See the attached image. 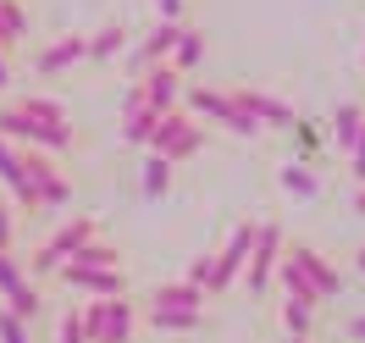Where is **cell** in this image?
<instances>
[{"label":"cell","instance_id":"5","mask_svg":"<svg viewBox=\"0 0 365 343\" xmlns=\"http://www.w3.org/2000/svg\"><path fill=\"white\" fill-rule=\"evenodd\" d=\"M78 310H83V332H89V343H133V332H138V304L128 294L89 299V304H78Z\"/></svg>","mask_w":365,"mask_h":343},{"label":"cell","instance_id":"17","mask_svg":"<svg viewBox=\"0 0 365 343\" xmlns=\"http://www.w3.org/2000/svg\"><path fill=\"white\" fill-rule=\"evenodd\" d=\"M83 50H89L94 67H106V61H116V56H128V28L122 23L94 28V34H83Z\"/></svg>","mask_w":365,"mask_h":343},{"label":"cell","instance_id":"10","mask_svg":"<svg viewBox=\"0 0 365 343\" xmlns=\"http://www.w3.org/2000/svg\"><path fill=\"white\" fill-rule=\"evenodd\" d=\"M56 282L72 288L83 299H116L128 294V266H111V272H89V266H56Z\"/></svg>","mask_w":365,"mask_h":343},{"label":"cell","instance_id":"29","mask_svg":"<svg viewBox=\"0 0 365 343\" xmlns=\"http://www.w3.org/2000/svg\"><path fill=\"white\" fill-rule=\"evenodd\" d=\"M28 272H23V255L17 250H0V299L11 294V288H23Z\"/></svg>","mask_w":365,"mask_h":343},{"label":"cell","instance_id":"6","mask_svg":"<svg viewBox=\"0 0 365 343\" xmlns=\"http://www.w3.org/2000/svg\"><path fill=\"white\" fill-rule=\"evenodd\" d=\"M255 227H260V222H232L227 244H222V250L210 255L205 299H222V294H232V282L244 277V260H250V250H255Z\"/></svg>","mask_w":365,"mask_h":343},{"label":"cell","instance_id":"21","mask_svg":"<svg viewBox=\"0 0 365 343\" xmlns=\"http://www.w3.org/2000/svg\"><path fill=\"white\" fill-rule=\"evenodd\" d=\"M277 288H282V299H288V304H304V310H321V294L310 288V282H304V272H299L294 260H282V266H277Z\"/></svg>","mask_w":365,"mask_h":343},{"label":"cell","instance_id":"19","mask_svg":"<svg viewBox=\"0 0 365 343\" xmlns=\"http://www.w3.org/2000/svg\"><path fill=\"white\" fill-rule=\"evenodd\" d=\"M277 188H282V194H294V200H316V194H321V178L304 166V160H282V166H277Z\"/></svg>","mask_w":365,"mask_h":343},{"label":"cell","instance_id":"24","mask_svg":"<svg viewBox=\"0 0 365 343\" xmlns=\"http://www.w3.org/2000/svg\"><path fill=\"white\" fill-rule=\"evenodd\" d=\"M0 28H6V45H11V50L28 45V34H34V11H28L23 0H0Z\"/></svg>","mask_w":365,"mask_h":343},{"label":"cell","instance_id":"1","mask_svg":"<svg viewBox=\"0 0 365 343\" xmlns=\"http://www.w3.org/2000/svg\"><path fill=\"white\" fill-rule=\"evenodd\" d=\"M0 138H11L17 150H39V155H67V150H78L83 138H78V128L72 122H34V116H23L11 100H0Z\"/></svg>","mask_w":365,"mask_h":343},{"label":"cell","instance_id":"31","mask_svg":"<svg viewBox=\"0 0 365 343\" xmlns=\"http://www.w3.org/2000/svg\"><path fill=\"white\" fill-rule=\"evenodd\" d=\"M0 250H17V210L0 200Z\"/></svg>","mask_w":365,"mask_h":343},{"label":"cell","instance_id":"22","mask_svg":"<svg viewBox=\"0 0 365 343\" xmlns=\"http://www.w3.org/2000/svg\"><path fill=\"white\" fill-rule=\"evenodd\" d=\"M150 304H160V310H205V288H194V282H160L150 294Z\"/></svg>","mask_w":365,"mask_h":343},{"label":"cell","instance_id":"23","mask_svg":"<svg viewBox=\"0 0 365 343\" xmlns=\"http://www.w3.org/2000/svg\"><path fill=\"white\" fill-rule=\"evenodd\" d=\"M61 266H89V272H111V266H122V244H111V238H89V244L72 255V260H61Z\"/></svg>","mask_w":365,"mask_h":343},{"label":"cell","instance_id":"33","mask_svg":"<svg viewBox=\"0 0 365 343\" xmlns=\"http://www.w3.org/2000/svg\"><path fill=\"white\" fill-rule=\"evenodd\" d=\"M160 23H182V11H188V0H155Z\"/></svg>","mask_w":365,"mask_h":343},{"label":"cell","instance_id":"30","mask_svg":"<svg viewBox=\"0 0 365 343\" xmlns=\"http://www.w3.org/2000/svg\"><path fill=\"white\" fill-rule=\"evenodd\" d=\"M0 343H34V332H28V321H17L6 304H0Z\"/></svg>","mask_w":365,"mask_h":343},{"label":"cell","instance_id":"9","mask_svg":"<svg viewBox=\"0 0 365 343\" xmlns=\"http://www.w3.org/2000/svg\"><path fill=\"white\" fill-rule=\"evenodd\" d=\"M282 260H294L299 272H304V282L321 294V304H327V299H343V272L316 250V244H282Z\"/></svg>","mask_w":365,"mask_h":343},{"label":"cell","instance_id":"28","mask_svg":"<svg viewBox=\"0 0 365 343\" xmlns=\"http://www.w3.org/2000/svg\"><path fill=\"white\" fill-rule=\"evenodd\" d=\"M56 343H89V332H83V310H78V304H67V310L56 316Z\"/></svg>","mask_w":365,"mask_h":343},{"label":"cell","instance_id":"26","mask_svg":"<svg viewBox=\"0 0 365 343\" xmlns=\"http://www.w3.org/2000/svg\"><path fill=\"white\" fill-rule=\"evenodd\" d=\"M11 106L23 116H34V122H72V111L61 100H50V94H11Z\"/></svg>","mask_w":365,"mask_h":343},{"label":"cell","instance_id":"39","mask_svg":"<svg viewBox=\"0 0 365 343\" xmlns=\"http://www.w3.org/2000/svg\"><path fill=\"white\" fill-rule=\"evenodd\" d=\"M282 343H310V338H282Z\"/></svg>","mask_w":365,"mask_h":343},{"label":"cell","instance_id":"37","mask_svg":"<svg viewBox=\"0 0 365 343\" xmlns=\"http://www.w3.org/2000/svg\"><path fill=\"white\" fill-rule=\"evenodd\" d=\"M354 216H365V188H354Z\"/></svg>","mask_w":365,"mask_h":343},{"label":"cell","instance_id":"13","mask_svg":"<svg viewBox=\"0 0 365 343\" xmlns=\"http://www.w3.org/2000/svg\"><path fill=\"white\" fill-rule=\"evenodd\" d=\"M78 61H89L83 34H61V39H50L45 50H34V72H39V78H61V72H72Z\"/></svg>","mask_w":365,"mask_h":343},{"label":"cell","instance_id":"20","mask_svg":"<svg viewBox=\"0 0 365 343\" xmlns=\"http://www.w3.org/2000/svg\"><path fill=\"white\" fill-rule=\"evenodd\" d=\"M144 316H150V327L166 332V338H182V332H200V327H205V310H160V304H150Z\"/></svg>","mask_w":365,"mask_h":343},{"label":"cell","instance_id":"36","mask_svg":"<svg viewBox=\"0 0 365 343\" xmlns=\"http://www.w3.org/2000/svg\"><path fill=\"white\" fill-rule=\"evenodd\" d=\"M349 343H365V316H354V321H349Z\"/></svg>","mask_w":365,"mask_h":343},{"label":"cell","instance_id":"11","mask_svg":"<svg viewBox=\"0 0 365 343\" xmlns=\"http://www.w3.org/2000/svg\"><path fill=\"white\" fill-rule=\"evenodd\" d=\"M227 94H232V100H238V106L255 116V122H260V133H272V128H282V133H288V128L299 122V111L288 106V100H277V94L255 89V83H238V89H227Z\"/></svg>","mask_w":365,"mask_h":343},{"label":"cell","instance_id":"3","mask_svg":"<svg viewBox=\"0 0 365 343\" xmlns=\"http://www.w3.org/2000/svg\"><path fill=\"white\" fill-rule=\"evenodd\" d=\"M210 144V133H205V122H194V116L182 111H160V122L150 128V144L144 150H155L160 160H172V166H182V160H194L200 150Z\"/></svg>","mask_w":365,"mask_h":343},{"label":"cell","instance_id":"32","mask_svg":"<svg viewBox=\"0 0 365 343\" xmlns=\"http://www.w3.org/2000/svg\"><path fill=\"white\" fill-rule=\"evenodd\" d=\"M349 178H354V188H365V128L354 138V150H349Z\"/></svg>","mask_w":365,"mask_h":343},{"label":"cell","instance_id":"7","mask_svg":"<svg viewBox=\"0 0 365 343\" xmlns=\"http://www.w3.org/2000/svg\"><path fill=\"white\" fill-rule=\"evenodd\" d=\"M23 178H28V188H34L39 210H61V205H72V188H78V183L61 172V160H56V155L23 150Z\"/></svg>","mask_w":365,"mask_h":343},{"label":"cell","instance_id":"2","mask_svg":"<svg viewBox=\"0 0 365 343\" xmlns=\"http://www.w3.org/2000/svg\"><path fill=\"white\" fill-rule=\"evenodd\" d=\"M178 106L194 116V122H216V128H227L232 138H260V122H255L227 89H205V83H194V89H182Z\"/></svg>","mask_w":365,"mask_h":343},{"label":"cell","instance_id":"14","mask_svg":"<svg viewBox=\"0 0 365 343\" xmlns=\"http://www.w3.org/2000/svg\"><path fill=\"white\" fill-rule=\"evenodd\" d=\"M360 128H365V106H360V100H343L338 111L327 116L321 138H327L332 150H343V155H349V150H354V138H360Z\"/></svg>","mask_w":365,"mask_h":343},{"label":"cell","instance_id":"35","mask_svg":"<svg viewBox=\"0 0 365 343\" xmlns=\"http://www.w3.org/2000/svg\"><path fill=\"white\" fill-rule=\"evenodd\" d=\"M11 89V56H6V50H0V94Z\"/></svg>","mask_w":365,"mask_h":343},{"label":"cell","instance_id":"15","mask_svg":"<svg viewBox=\"0 0 365 343\" xmlns=\"http://www.w3.org/2000/svg\"><path fill=\"white\" fill-rule=\"evenodd\" d=\"M205 56H210L205 34H200V28H188V23H178V39H172V56H166V67L178 72V78H188V72L205 67Z\"/></svg>","mask_w":365,"mask_h":343},{"label":"cell","instance_id":"12","mask_svg":"<svg viewBox=\"0 0 365 343\" xmlns=\"http://www.w3.org/2000/svg\"><path fill=\"white\" fill-rule=\"evenodd\" d=\"M138 83V94H144V106H150V111H178V100H182V78L172 67H166V61H160V67H144L133 78Z\"/></svg>","mask_w":365,"mask_h":343},{"label":"cell","instance_id":"8","mask_svg":"<svg viewBox=\"0 0 365 343\" xmlns=\"http://www.w3.org/2000/svg\"><path fill=\"white\" fill-rule=\"evenodd\" d=\"M282 227L277 222H260L255 227V250H250V260H244V272H250V299H272V288H277V266H282Z\"/></svg>","mask_w":365,"mask_h":343},{"label":"cell","instance_id":"34","mask_svg":"<svg viewBox=\"0 0 365 343\" xmlns=\"http://www.w3.org/2000/svg\"><path fill=\"white\" fill-rule=\"evenodd\" d=\"M205 277H210V255H194V266H188V277H182V282H194V288H205Z\"/></svg>","mask_w":365,"mask_h":343},{"label":"cell","instance_id":"38","mask_svg":"<svg viewBox=\"0 0 365 343\" xmlns=\"http://www.w3.org/2000/svg\"><path fill=\"white\" fill-rule=\"evenodd\" d=\"M354 266H360V272H365V250H360V255H354Z\"/></svg>","mask_w":365,"mask_h":343},{"label":"cell","instance_id":"18","mask_svg":"<svg viewBox=\"0 0 365 343\" xmlns=\"http://www.w3.org/2000/svg\"><path fill=\"white\" fill-rule=\"evenodd\" d=\"M172 178H178V166H172V160H160L155 150H150V155H144V178H138V194L155 205V200H166V194H172Z\"/></svg>","mask_w":365,"mask_h":343},{"label":"cell","instance_id":"40","mask_svg":"<svg viewBox=\"0 0 365 343\" xmlns=\"http://www.w3.org/2000/svg\"><path fill=\"white\" fill-rule=\"evenodd\" d=\"M360 67H365V56H360Z\"/></svg>","mask_w":365,"mask_h":343},{"label":"cell","instance_id":"4","mask_svg":"<svg viewBox=\"0 0 365 343\" xmlns=\"http://www.w3.org/2000/svg\"><path fill=\"white\" fill-rule=\"evenodd\" d=\"M89 238H100V216H94V210H78V216H67V222L56 227V238H45L39 250L28 255L23 272H34V277H56V266H61V260H72V255L89 244Z\"/></svg>","mask_w":365,"mask_h":343},{"label":"cell","instance_id":"25","mask_svg":"<svg viewBox=\"0 0 365 343\" xmlns=\"http://www.w3.org/2000/svg\"><path fill=\"white\" fill-rule=\"evenodd\" d=\"M6 310H11L17 321H28V327H34V321L45 316V294H39V282L28 277L23 288H11V294H6Z\"/></svg>","mask_w":365,"mask_h":343},{"label":"cell","instance_id":"27","mask_svg":"<svg viewBox=\"0 0 365 343\" xmlns=\"http://www.w3.org/2000/svg\"><path fill=\"white\" fill-rule=\"evenodd\" d=\"M310 332H316V310L282 299V338H310Z\"/></svg>","mask_w":365,"mask_h":343},{"label":"cell","instance_id":"16","mask_svg":"<svg viewBox=\"0 0 365 343\" xmlns=\"http://www.w3.org/2000/svg\"><path fill=\"white\" fill-rule=\"evenodd\" d=\"M172 39H178V23H155V34H144L133 50H128V67L144 72V67H160L172 56Z\"/></svg>","mask_w":365,"mask_h":343}]
</instances>
